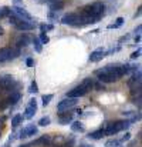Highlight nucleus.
I'll list each match as a JSON object with an SVG mask.
<instances>
[{
	"label": "nucleus",
	"mask_w": 142,
	"mask_h": 147,
	"mask_svg": "<svg viewBox=\"0 0 142 147\" xmlns=\"http://www.w3.org/2000/svg\"><path fill=\"white\" fill-rule=\"evenodd\" d=\"M131 126V121L129 120H117V121H111L108 123L107 129H104V133L105 136H114L122 130H127L128 127Z\"/></svg>",
	"instance_id": "1"
},
{
	"label": "nucleus",
	"mask_w": 142,
	"mask_h": 147,
	"mask_svg": "<svg viewBox=\"0 0 142 147\" xmlns=\"http://www.w3.org/2000/svg\"><path fill=\"white\" fill-rule=\"evenodd\" d=\"M33 64H34V60H33L31 57H29V59L26 60V66H27V67H31Z\"/></svg>",
	"instance_id": "32"
},
{
	"label": "nucleus",
	"mask_w": 142,
	"mask_h": 147,
	"mask_svg": "<svg viewBox=\"0 0 142 147\" xmlns=\"http://www.w3.org/2000/svg\"><path fill=\"white\" fill-rule=\"evenodd\" d=\"M53 29H54V26L50 24V23H47V24H40V30H41V33H47V32L53 30Z\"/></svg>",
	"instance_id": "27"
},
{
	"label": "nucleus",
	"mask_w": 142,
	"mask_h": 147,
	"mask_svg": "<svg viewBox=\"0 0 142 147\" xmlns=\"http://www.w3.org/2000/svg\"><path fill=\"white\" fill-rule=\"evenodd\" d=\"M47 4L48 7H50V10L51 11H60V10H63L64 9V6H65V3H64V0H47Z\"/></svg>",
	"instance_id": "13"
},
{
	"label": "nucleus",
	"mask_w": 142,
	"mask_h": 147,
	"mask_svg": "<svg viewBox=\"0 0 142 147\" xmlns=\"http://www.w3.org/2000/svg\"><path fill=\"white\" fill-rule=\"evenodd\" d=\"M16 30H20V32H30V30H33L34 29V24L33 23H30V22H24V20H19L14 26H13Z\"/></svg>",
	"instance_id": "12"
},
{
	"label": "nucleus",
	"mask_w": 142,
	"mask_h": 147,
	"mask_svg": "<svg viewBox=\"0 0 142 147\" xmlns=\"http://www.w3.org/2000/svg\"><path fill=\"white\" fill-rule=\"evenodd\" d=\"M50 142H51L50 136H48V134H44V136H41L40 139L34 140L30 146H47V144H50Z\"/></svg>",
	"instance_id": "15"
},
{
	"label": "nucleus",
	"mask_w": 142,
	"mask_h": 147,
	"mask_svg": "<svg viewBox=\"0 0 142 147\" xmlns=\"http://www.w3.org/2000/svg\"><path fill=\"white\" fill-rule=\"evenodd\" d=\"M19 83L13 79V76H9V74H6V76H3V77H0V92H3V93H7V92H19L17 89H19Z\"/></svg>",
	"instance_id": "2"
},
{
	"label": "nucleus",
	"mask_w": 142,
	"mask_h": 147,
	"mask_svg": "<svg viewBox=\"0 0 142 147\" xmlns=\"http://www.w3.org/2000/svg\"><path fill=\"white\" fill-rule=\"evenodd\" d=\"M94 89H97L98 92H102V90H105V87H104V84L102 83H94V86H93Z\"/></svg>",
	"instance_id": "30"
},
{
	"label": "nucleus",
	"mask_w": 142,
	"mask_h": 147,
	"mask_svg": "<svg viewBox=\"0 0 142 147\" xmlns=\"http://www.w3.org/2000/svg\"><path fill=\"white\" fill-rule=\"evenodd\" d=\"M39 133V129H37V126H34V124H29V126H26V127H23L19 133H17V137L19 139H26V137H31V136H36Z\"/></svg>",
	"instance_id": "7"
},
{
	"label": "nucleus",
	"mask_w": 142,
	"mask_h": 147,
	"mask_svg": "<svg viewBox=\"0 0 142 147\" xmlns=\"http://www.w3.org/2000/svg\"><path fill=\"white\" fill-rule=\"evenodd\" d=\"M21 98V94H20V92H13L9 97L6 98V100H3L1 103H0V110H4V109H7L9 106H13V104H16L19 100Z\"/></svg>",
	"instance_id": "8"
},
{
	"label": "nucleus",
	"mask_w": 142,
	"mask_h": 147,
	"mask_svg": "<svg viewBox=\"0 0 142 147\" xmlns=\"http://www.w3.org/2000/svg\"><path fill=\"white\" fill-rule=\"evenodd\" d=\"M14 1H16V3H19V1H21V0H14Z\"/></svg>",
	"instance_id": "41"
},
{
	"label": "nucleus",
	"mask_w": 142,
	"mask_h": 147,
	"mask_svg": "<svg viewBox=\"0 0 142 147\" xmlns=\"http://www.w3.org/2000/svg\"><path fill=\"white\" fill-rule=\"evenodd\" d=\"M141 6H139V7H138V11H137V13H135V16H134V17H135V19H137V17H139V16H141Z\"/></svg>",
	"instance_id": "36"
},
{
	"label": "nucleus",
	"mask_w": 142,
	"mask_h": 147,
	"mask_svg": "<svg viewBox=\"0 0 142 147\" xmlns=\"http://www.w3.org/2000/svg\"><path fill=\"white\" fill-rule=\"evenodd\" d=\"M11 14V9L9 6H4L0 9V19H4V17H9Z\"/></svg>",
	"instance_id": "22"
},
{
	"label": "nucleus",
	"mask_w": 142,
	"mask_h": 147,
	"mask_svg": "<svg viewBox=\"0 0 142 147\" xmlns=\"http://www.w3.org/2000/svg\"><path fill=\"white\" fill-rule=\"evenodd\" d=\"M141 30H142V26H141V24H139L138 27H135V30H134V33H135V34H139V33H141Z\"/></svg>",
	"instance_id": "35"
},
{
	"label": "nucleus",
	"mask_w": 142,
	"mask_h": 147,
	"mask_svg": "<svg viewBox=\"0 0 142 147\" xmlns=\"http://www.w3.org/2000/svg\"><path fill=\"white\" fill-rule=\"evenodd\" d=\"M80 147H93V146H90V144H81Z\"/></svg>",
	"instance_id": "40"
},
{
	"label": "nucleus",
	"mask_w": 142,
	"mask_h": 147,
	"mask_svg": "<svg viewBox=\"0 0 142 147\" xmlns=\"http://www.w3.org/2000/svg\"><path fill=\"white\" fill-rule=\"evenodd\" d=\"M108 54V51H105V50L102 49V47H99V49L94 50L91 54H90V57H88V60L90 61H93V63H97V61H99V60H102L105 56Z\"/></svg>",
	"instance_id": "11"
},
{
	"label": "nucleus",
	"mask_w": 142,
	"mask_h": 147,
	"mask_svg": "<svg viewBox=\"0 0 142 147\" xmlns=\"http://www.w3.org/2000/svg\"><path fill=\"white\" fill-rule=\"evenodd\" d=\"M19 147H31L30 144H21V146H19Z\"/></svg>",
	"instance_id": "39"
},
{
	"label": "nucleus",
	"mask_w": 142,
	"mask_h": 147,
	"mask_svg": "<svg viewBox=\"0 0 142 147\" xmlns=\"http://www.w3.org/2000/svg\"><path fill=\"white\" fill-rule=\"evenodd\" d=\"M29 92L31 93V94H36V93H39V86H37V83L33 80L31 82V84H30V89H29Z\"/></svg>",
	"instance_id": "28"
},
{
	"label": "nucleus",
	"mask_w": 142,
	"mask_h": 147,
	"mask_svg": "<svg viewBox=\"0 0 142 147\" xmlns=\"http://www.w3.org/2000/svg\"><path fill=\"white\" fill-rule=\"evenodd\" d=\"M53 94H43V97H41V103H43V106L46 107V106H48L50 104V101L53 100Z\"/></svg>",
	"instance_id": "26"
},
{
	"label": "nucleus",
	"mask_w": 142,
	"mask_h": 147,
	"mask_svg": "<svg viewBox=\"0 0 142 147\" xmlns=\"http://www.w3.org/2000/svg\"><path fill=\"white\" fill-rule=\"evenodd\" d=\"M129 139H131V134H129V133H125V136H124L122 140H119V142H121V143H125V142H128Z\"/></svg>",
	"instance_id": "33"
},
{
	"label": "nucleus",
	"mask_w": 142,
	"mask_h": 147,
	"mask_svg": "<svg viewBox=\"0 0 142 147\" xmlns=\"http://www.w3.org/2000/svg\"><path fill=\"white\" fill-rule=\"evenodd\" d=\"M39 40L41 42V45H47L48 42H50V37H48L46 33H40V37H39Z\"/></svg>",
	"instance_id": "29"
},
{
	"label": "nucleus",
	"mask_w": 142,
	"mask_h": 147,
	"mask_svg": "<svg viewBox=\"0 0 142 147\" xmlns=\"http://www.w3.org/2000/svg\"><path fill=\"white\" fill-rule=\"evenodd\" d=\"M104 136H105V133H104V129H99V130L91 131V133L88 134V137H90L91 140H99V139H102Z\"/></svg>",
	"instance_id": "16"
},
{
	"label": "nucleus",
	"mask_w": 142,
	"mask_h": 147,
	"mask_svg": "<svg viewBox=\"0 0 142 147\" xmlns=\"http://www.w3.org/2000/svg\"><path fill=\"white\" fill-rule=\"evenodd\" d=\"M73 117H74L73 113H70V111H67V113L61 111V113H58V123L63 124V126L64 124H68V123L73 121Z\"/></svg>",
	"instance_id": "14"
},
{
	"label": "nucleus",
	"mask_w": 142,
	"mask_h": 147,
	"mask_svg": "<svg viewBox=\"0 0 142 147\" xmlns=\"http://www.w3.org/2000/svg\"><path fill=\"white\" fill-rule=\"evenodd\" d=\"M37 109H39V106H37V100L33 97L29 100V103H27V106H26V109H24V114H23V119H26V120H31L33 117H34V114L37 113Z\"/></svg>",
	"instance_id": "5"
},
{
	"label": "nucleus",
	"mask_w": 142,
	"mask_h": 147,
	"mask_svg": "<svg viewBox=\"0 0 142 147\" xmlns=\"http://www.w3.org/2000/svg\"><path fill=\"white\" fill-rule=\"evenodd\" d=\"M129 39V34H125V36H122L121 39H119V43H124V42H127Z\"/></svg>",
	"instance_id": "34"
},
{
	"label": "nucleus",
	"mask_w": 142,
	"mask_h": 147,
	"mask_svg": "<svg viewBox=\"0 0 142 147\" xmlns=\"http://www.w3.org/2000/svg\"><path fill=\"white\" fill-rule=\"evenodd\" d=\"M20 56V50L19 49H13V47H3L0 49V63H6L10 61L16 57Z\"/></svg>",
	"instance_id": "3"
},
{
	"label": "nucleus",
	"mask_w": 142,
	"mask_h": 147,
	"mask_svg": "<svg viewBox=\"0 0 142 147\" xmlns=\"http://www.w3.org/2000/svg\"><path fill=\"white\" fill-rule=\"evenodd\" d=\"M29 43H30V39H29L27 36H23V37H20V39L16 42V46L20 49V47H26Z\"/></svg>",
	"instance_id": "18"
},
{
	"label": "nucleus",
	"mask_w": 142,
	"mask_h": 147,
	"mask_svg": "<svg viewBox=\"0 0 142 147\" xmlns=\"http://www.w3.org/2000/svg\"><path fill=\"white\" fill-rule=\"evenodd\" d=\"M61 23L65 26H73V27H81L80 26V16L78 13L73 11V13H67L61 17Z\"/></svg>",
	"instance_id": "4"
},
{
	"label": "nucleus",
	"mask_w": 142,
	"mask_h": 147,
	"mask_svg": "<svg viewBox=\"0 0 142 147\" xmlns=\"http://www.w3.org/2000/svg\"><path fill=\"white\" fill-rule=\"evenodd\" d=\"M31 42H33L34 50H36L37 53H41V51H43V45H41V42L39 40V37H33V39H31Z\"/></svg>",
	"instance_id": "19"
},
{
	"label": "nucleus",
	"mask_w": 142,
	"mask_h": 147,
	"mask_svg": "<svg viewBox=\"0 0 142 147\" xmlns=\"http://www.w3.org/2000/svg\"><path fill=\"white\" fill-rule=\"evenodd\" d=\"M122 144L119 140H117V139H109V140H107L105 142V147H119Z\"/></svg>",
	"instance_id": "23"
},
{
	"label": "nucleus",
	"mask_w": 142,
	"mask_h": 147,
	"mask_svg": "<svg viewBox=\"0 0 142 147\" xmlns=\"http://www.w3.org/2000/svg\"><path fill=\"white\" fill-rule=\"evenodd\" d=\"M71 130L74 133H84V126L81 121H71Z\"/></svg>",
	"instance_id": "17"
},
{
	"label": "nucleus",
	"mask_w": 142,
	"mask_h": 147,
	"mask_svg": "<svg viewBox=\"0 0 142 147\" xmlns=\"http://www.w3.org/2000/svg\"><path fill=\"white\" fill-rule=\"evenodd\" d=\"M141 42V34H137L135 36V43H139Z\"/></svg>",
	"instance_id": "37"
},
{
	"label": "nucleus",
	"mask_w": 142,
	"mask_h": 147,
	"mask_svg": "<svg viewBox=\"0 0 142 147\" xmlns=\"http://www.w3.org/2000/svg\"><path fill=\"white\" fill-rule=\"evenodd\" d=\"M21 121H23V116H21V114H16V116L11 119V127H17Z\"/></svg>",
	"instance_id": "25"
},
{
	"label": "nucleus",
	"mask_w": 142,
	"mask_h": 147,
	"mask_svg": "<svg viewBox=\"0 0 142 147\" xmlns=\"http://www.w3.org/2000/svg\"><path fill=\"white\" fill-rule=\"evenodd\" d=\"M11 9V13L13 14H16L19 19H21V20H24V22H33V16L24 9V7H20V6H13V7H10Z\"/></svg>",
	"instance_id": "6"
},
{
	"label": "nucleus",
	"mask_w": 142,
	"mask_h": 147,
	"mask_svg": "<svg viewBox=\"0 0 142 147\" xmlns=\"http://www.w3.org/2000/svg\"><path fill=\"white\" fill-rule=\"evenodd\" d=\"M3 34H4V30H3V27L0 26V36H3Z\"/></svg>",
	"instance_id": "38"
},
{
	"label": "nucleus",
	"mask_w": 142,
	"mask_h": 147,
	"mask_svg": "<svg viewBox=\"0 0 142 147\" xmlns=\"http://www.w3.org/2000/svg\"><path fill=\"white\" fill-rule=\"evenodd\" d=\"M77 100L78 98H64V100H61L58 104H57V110L61 113V111H68L70 109H73L75 104H77Z\"/></svg>",
	"instance_id": "9"
},
{
	"label": "nucleus",
	"mask_w": 142,
	"mask_h": 147,
	"mask_svg": "<svg viewBox=\"0 0 142 147\" xmlns=\"http://www.w3.org/2000/svg\"><path fill=\"white\" fill-rule=\"evenodd\" d=\"M122 24H124V17H117L115 23H112V24H108V29H119Z\"/></svg>",
	"instance_id": "20"
},
{
	"label": "nucleus",
	"mask_w": 142,
	"mask_h": 147,
	"mask_svg": "<svg viewBox=\"0 0 142 147\" xmlns=\"http://www.w3.org/2000/svg\"><path fill=\"white\" fill-rule=\"evenodd\" d=\"M81 84L87 89V92H90V90L93 89V86H94V80H93L91 77H87V79H84V82H83Z\"/></svg>",
	"instance_id": "21"
},
{
	"label": "nucleus",
	"mask_w": 142,
	"mask_h": 147,
	"mask_svg": "<svg viewBox=\"0 0 142 147\" xmlns=\"http://www.w3.org/2000/svg\"><path fill=\"white\" fill-rule=\"evenodd\" d=\"M88 92H87V89L83 86V84H80V86H77V87H74L73 90H70L68 93H67V97L70 98H80L83 97V96H85Z\"/></svg>",
	"instance_id": "10"
},
{
	"label": "nucleus",
	"mask_w": 142,
	"mask_h": 147,
	"mask_svg": "<svg viewBox=\"0 0 142 147\" xmlns=\"http://www.w3.org/2000/svg\"><path fill=\"white\" fill-rule=\"evenodd\" d=\"M139 56H141V49H138L137 51H134V53L131 54V59H132V60H135V59H138Z\"/></svg>",
	"instance_id": "31"
},
{
	"label": "nucleus",
	"mask_w": 142,
	"mask_h": 147,
	"mask_svg": "<svg viewBox=\"0 0 142 147\" xmlns=\"http://www.w3.org/2000/svg\"><path fill=\"white\" fill-rule=\"evenodd\" d=\"M39 126H41V127H47L51 124V119L48 117V116H44V117H41L40 120H39V123H37Z\"/></svg>",
	"instance_id": "24"
}]
</instances>
